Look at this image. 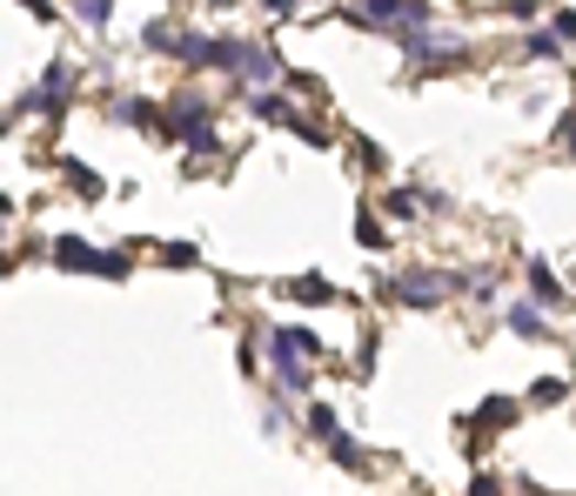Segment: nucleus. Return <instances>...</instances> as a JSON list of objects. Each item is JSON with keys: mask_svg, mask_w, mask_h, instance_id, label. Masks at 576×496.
<instances>
[{"mask_svg": "<svg viewBox=\"0 0 576 496\" xmlns=\"http://www.w3.org/2000/svg\"><path fill=\"white\" fill-rule=\"evenodd\" d=\"M47 256H54L61 269L101 276V282H121V276H128V256H115V248H95V241H80V235H54V241H47Z\"/></svg>", "mask_w": 576, "mask_h": 496, "instance_id": "nucleus-1", "label": "nucleus"}, {"mask_svg": "<svg viewBox=\"0 0 576 496\" xmlns=\"http://www.w3.org/2000/svg\"><path fill=\"white\" fill-rule=\"evenodd\" d=\"M161 134H175L188 154H215V148H221V141H215V108H208L202 95L175 101V108H169V121H161Z\"/></svg>", "mask_w": 576, "mask_h": 496, "instance_id": "nucleus-2", "label": "nucleus"}, {"mask_svg": "<svg viewBox=\"0 0 576 496\" xmlns=\"http://www.w3.org/2000/svg\"><path fill=\"white\" fill-rule=\"evenodd\" d=\"M74 88H80V74H74V61H54L34 88L14 101V108H28V115H67V101H74Z\"/></svg>", "mask_w": 576, "mask_h": 496, "instance_id": "nucleus-3", "label": "nucleus"}, {"mask_svg": "<svg viewBox=\"0 0 576 496\" xmlns=\"http://www.w3.org/2000/svg\"><path fill=\"white\" fill-rule=\"evenodd\" d=\"M449 289H456V276H443V269H402V276H389V295L409 302V309H436Z\"/></svg>", "mask_w": 576, "mask_h": 496, "instance_id": "nucleus-4", "label": "nucleus"}, {"mask_svg": "<svg viewBox=\"0 0 576 496\" xmlns=\"http://www.w3.org/2000/svg\"><path fill=\"white\" fill-rule=\"evenodd\" d=\"M395 41H402V61H416V67H456V61L469 54L463 41H436L430 28H423V34H395Z\"/></svg>", "mask_w": 576, "mask_h": 496, "instance_id": "nucleus-5", "label": "nucleus"}, {"mask_svg": "<svg viewBox=\"0 0 576 496\" xmlns=\"http://www.w3.org/2000/svg\"><path fill=\"white\" fill-rule=\"evenodd\" d=\"M241 80H256V88L269 95L275 80H282V61H275V47H262V41H249V54H241Z\"/></svg>", "mask_w": 576, "mask_h": 496, "instance_id": "nucleus-6", "label": "nucleus"}, {"mask_svg": "<svg viewBox=\"0 0 576 496\" xmlns=\"http://www.w3.org/2000/svg\"><path fill=\"white\" fill-rule=\"evenodd\" d=\"M108 115H115L121 128H161V121H169V115H154V101H141V95H121Z\"/></svg>", "mask_w": 576, "mask_h": 496, "instance_id": "nucleus-7", "label": "nucleus"}, {"mask_svg": "<svg viewBox=\"0 0 576 496\" xmlns=\"http://www.w3.org/2000/svg\"><path fill=\"white\" fill-rule=\"evenodd\" d=\"M503 322L517 328L523 343H543V336H550V322H543V309H536V302H510V315H503Z\"/></svg>", "mask_w": 576, "mask_h": 496, "instance_id": "nucleus-8", "label": "nucleus"}, {"mask_svg": "<svg viewBox=\"0 0 576 496\" xmlns=\"http://www.w3.org/2000/svg\"><path fill=\"white\" fill-rule=\"evenodd\" d=\"M563 295H569V289L550 276V262H530V302H536V309H556Z\"/></svg>", "mask_w": 576, "mask_h": 496, "instance_id": "nucleus-9", "label": "nucleus"}, {"mask_svg": "<svg viewBox=\"0 0 576 496\" xmlns=\"http://www.w3.org/2000/svg\"><path fill=\"white\" fill-rule=\"evenodd\" d=\"M141 41H148L154 54H175V47H182V28H175V21H148V28H141Z\"/></svg>", "mask_w": 576, "mask_h": 496, "instance_id": "nucleus-10", "label": "nucleus"}, {"mask_svg": "<svg viewBox=\"0 0 576 496\" xmlns=\"http://www.w3.org/2000/svg\"><path fill=\"white\" fill-rule=\"evenodd\" d=\"M249 115H256V121H289V128H295V115H289L282 95H249Z\"/></svg>", "mask_w": 576, "mask_h": 496, "instance_id": "nucleus-11", "label": "nucleus"}, {"mask_svg": "<svg viewBox=\"0 0 576 496\" xmlns=\"http://www.w3.org/2000/svg\"><path fill=\"white\" fill-rule=\"evenodd\" d=\"M423 202H430V195H416V188H389V195H382V208H389L395 222H409V215H416Z\"/></svg>", "mask_w": 576, "mask_h": 496, "instance_id": "nucleus-12", "label": "nucleus"}, {"mask_svg": "<svg viewBox=\"0 0 576 496\" xmlns=\"http://www.w3.org/2000/svg\"><path fill=\"white\" fill-rule=\"evenodd\" d=\"M282 295H295V302H336V289H328V282H315V276H302V282H282Z\"/></svg>", "mask_w": 576, "mask_h": 496, "instance_id": "nucleus-13", "label": "nucleus"}, {"mask_svg": "<svg viewBox=\"0 0 576 496\" xmlns=\"http://www.w3.org/2000/svg\"><path fill=\"white\" fill-rule=\"evenodd\" d=\"M308 436H322V443H336V436H343V430H336V409H328V402L308 409Z\"/></svg>", "mask_w": 576, "mask_h": 496, "instance_id": "nucleus-14", "label": "nucleus"}, {"mask_svg": "<svg viewBox=\"0 0 576 496\" xmlns=\"http://www.w3.org/2000/svg\"><path fill=\"white\" fill-rule=\"evenodd\" d=\"M523 54H530V61H563V41L543 28V34H530V47H523Z\"/></svg>", "mask_w": 576, "mask_h": 496, "instance_id": "nucleus-15", "label": "nucleus"}, {"mask_svg": "<svg viewBox=\"0 0 576 496\" xmlns=\"http://www.w3.org/2000/svg\"><path fill=\"white\" fill-rule=\"evenodd\" d=\"M503 417L517 423V402H510V396H489V402L476 409V423H503Z\"/></svg>", "mask_w": 576, "mask_h": 496, "instance_id": "nucleus-16", "label": "nucleus"}, {"mask_svg": "<svg viewBox=\"0 0 576 496\" xmlns=\"http://www.w3.org/2000/svg\"><path fill=\"white\" fill-rule=\"evenodd\" d=\"M67 182H74L80 195H101V175H95V169H80V161H67Z\"/></svg>", "mask_w": 576, "mask_h": 496, "instance_id": "nucleus-17", "label": "nucleus"}, {"mask_svg": "<svg viewBox=\"0 0 576 496\" xmlns=\"http://www.w3.org/2000/svg\"><path fill=\"white\" fill-rule=\"evenodd\" d=\"M328 456H336V463H343V470H362V450H356V443H349V436H336V443H328Z\"/></svg>", "mask_w": 576, "mask_h": 496, "instance_id": "nucleus-18", "label": "nucleus"}, {"mask_svg": "<svg viewBox=\"0 0 576 496\" xmlns=\"http://www.w3.org/2000/svg\"><path fill=\"white\" fill-rule=\"evenodd\" d=\"M80 21H88V28H108V0H80Z\"/></svg>", "mask_w": 576, "mask_h": 496, "instance_id": "nucleus-19", "label": "nucleus"}, {"mask_svg": "<svg viewBox=\"0 0 576 496\" xmlns=\"http://www.w3.org/2000/svg\"><path fill=\"white\" fill-rule=\"evenodd\" d=\"M563 389H569V382H556V376H543V382H536V389H530V402H556V396H563Z\"/></svg>", "mask_w": 576, "mask_h": 496, "instance_id": "nucleus-20", "label": "nucleus"}, {"mask_svg": "<svg viewBox=\"0 0 576 496\" xmlns=\"http://www.w3.org/2000/svg\"><path fill=\"white\" fill-rule=\"evenodd\" d=\"M563 148L576 154V115H563Z\"/></svg>", "mask_w": 576, "mask_h": 496, "instance_id": "nucleus-21", "label": "nucleus"}]
</instances>
